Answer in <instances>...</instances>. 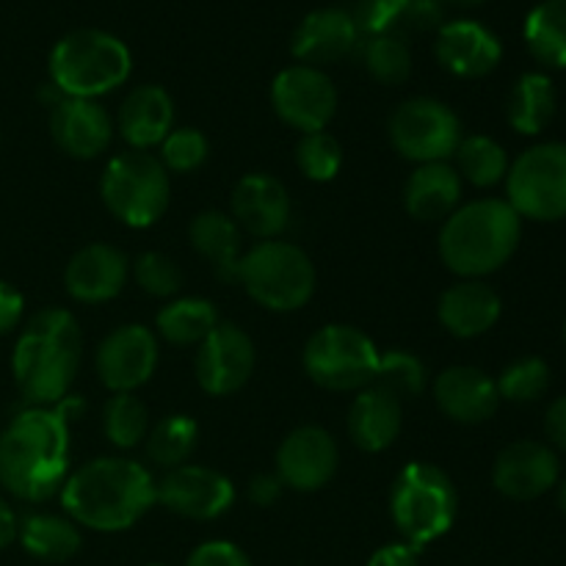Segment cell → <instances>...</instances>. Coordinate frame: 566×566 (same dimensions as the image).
Listing matches in <instances>:
<instances>
[{"label": "cell", "instance_id": "6da1fadb", "mask_svg": "<svg viewBox=\"0 0 566 566\" xmlns=\"http://www.w3.org/2000/svg\"><path fill=\"white\" fill-rule=\"evenodd\" d=\"M70 473V423L61 409L31 407L0 434V484L14 497H53Z\"/></svg>", "mask_w": 566, "mask_h": 566}, {"label": "cell", "instance_id": "7a4b0ae2", "mask_svg": "<svg viewBox=\"0 0 566 566\" xmlns=\"http://www.w3.org/2000/svg\"><path fill=\"white\" fill-rule=\"evenodd\" d=\"M61 503L72 523L116 534L133 528L153 509L155 481L144 464L130 459H94L64 481Z\"/></svg>", "mask_w": 566, "mask_h": 566}, {"label": "cell", "instance_id": "3957f363", "mask_svg": "<svg viewBox=\"0 0 566 566\" xmlns=\"http://www.w3.org/2000/svg\"><path fill=\"white\" fill-rule=\"evenodd\" d=\"M81 352L83 332L75 315L61 307L33 315L11 357L14 381L25 401L33 407L64 401L81 368Z\"/></svg>", "mask_w": 566, "mask_h": 566}, {"label": "cell", "instance_id": "277c9868", "mask_svg": "<svg viewBox=\"0 0 566 566\" xmlns=\"http://www.w3.org/2000/svg\"><path fill=\"white\" fill-rule=\"evenodd\" d=\"M523 219L503 199L462 205L446 219L440 232V258L453 274L479 280L503 269L517 252Z\"/></svg>", "mask_w": 566, "mask_h": 566}, {"label": "cell", "instance_id": "5b68a950", "mask_svg": "<svg viewBox=\"0 0 566 566\" xmlns=\"http://www.w3.org/2000/svg\"><path fill=\"white\" fill-rule=\"evenodd\" d=\"M133 55L122 39L97 28H81L50 53V81L61 97L97 99L130 77Z\"/></svg>", "mask_w": 566, "mask_h": 566}, {"label": "cell", "instance_id": "8992f818", "mask_svg": "<svg viewBox=\"0 0 566 566\" xmlns=\"http://www.w3.org/2000/svg\"><path fill=\"white\" fill-rule=\"evenodd\" d=\"M390 514L403 542L420 551L446 536L457 523V486L446 470L434 464H407L392 484Z\"/></svg>", "mask_w": 566, "mask_h": 566}, {"label": "cell", "instance_id": "52a82bcc", "mask_svg": "<svg viewBox=\"0 0 566 566\" xmlns=\"http://www.w3.org/2000/svg\"><path fill=\"white\" fill-rule=\"evenodd\" d=\"M103 202L122 224L142 227L155 224L171 202L169 171L158 158L144 149L119 153L108 160L99 182Z\"/></svg>", "mask_w": 566, "mask_h": 566}, {"label": "cell", "instance_id": "ba28073f", "mask_svg": "<svg viewBox=\"0 0 566 566\" xmlns=\"http://www.w3.org/2000/svg\"><path fill=\"white\" fill-rule=\"evenodd\" d=\"M238 280L249 296L271 313H293L304 307L315 291L313 263L287 241H263L243 254Z\"/></svg>", "mask_w": 566, "mask_h": 566}, {"label": "cell", "instance_id": "9c48e42d", "mask_svg": "<svg viewBox=\"0 0 566 566\" xmlns=\"http://www.w3.org/2000/svg\"><path fill=\"white\" fill-rule=\"evenodd\" d=\"M379 357L376 343L363 329L329 324L307 340L304 370L324 390H365L368 385H374Z\"/></svg>", "mask_w": 566, "mask_h": 566}, {"label": "cell", "instance_id": "30bf717a", "mask_svg": "<svg viewBox=\"0 0 566 566\" xmlns=\"http://www.w3.org/2000/svg\"><path fill=\"white\" fill-rule=\"evenodd\" d=\"M506 191L520 219H566V144L551 142L525 149L509 169Z\"/></svg>", "mask_w": 566, "mask_h": 566}, {"label": "cell", "instance_id": "8fae6325", "mask_svg": "<svg viewBox=\"0 0 566 566\" xmlns=\"http://www.w3.org/2000/svg\"><path fill=\"white\" fill-rule=\"evenodd\" d=\"M392 147L415 164H446L462 144V122L446 103L415 97L398 105L390 119Z\"/></svg>", "mask_w": 566, "mask_h": 566}, {"label": "cell", "instance_id": "7c38bea8", "mask_svg": "<svg viewBox=\"0 0 566 566\" xmlns=\"http://www.w3.org/2000/svg\"><path fill=\"white\" fill-rule=\"evenodd\" d=\"M271 105L285 125L302 133L326 130L337 111V88L315 66H287L271 83Z\"/></svg>", "mask_w": 566, "mask_h": 566}, {"label": "cell", "instance_id": "4fadbf2b", "mask_svg": "<svg viewBox=\"0 0 566 566\" xmlns=\"http://www.w3.org/2000/svg\"><path fill=\"white\" fill-rule=\"evenodd\" d=\"M235 501V486L224 473L210 468L182 464L169 470L160 484H155V503L186 520H216L230 512Z\"/></svg>", "mask_w": 566, "mask_h": 566}, {"label": "cell", "instance_id": "5bb4252c", "mask_svg": "<svg viewBox=\"0 0 566 566\" xmlns=\"http://www.w3.org/2000/svg\"><path fill=\"white\" fill-rule=\"evenodd\" d=\"M197 381L210 396H232L249 381L254 370V343L241 326L219 324L199 343Z\"/></svg>", "mask_w": 566, "mask_h": 566}, {"label": "cell", "instance_id": "9a60e30c", "mask_svg": "<svg viewBox=\"0 0 566 566\" xmlns=\"http://www.w3.org/2000/svg\"><path fill=\"white\" fill-rule=\"evenodd\" d=\"M158 365V340L142 324H127L111 332L97 348L99 381L111 392H133L147 385Z\"/></svg>", "mask_w": 566, "mask_h": 566}, {"label": "cell", "instance_id": "2e32d148", "mask_svg": "<svg viewBox=\"0 0 566 566\" xmlns=\"http://www.w3.org/2000/svg\"><path fill=\"white\" fill-rule=\"evenodd\" d=\"M340 453L326 429L302 426L291 431L276 451V475L285 486L298 492H315L335 475Z\"/></svg>", "mask_w": 566, "mask_h": 566}, {"label": "cell", "instance_id": "e0dca14e", "mask_svg": "<svg viewBox=\"0 0 566 566\" xmlns=\"http://www.w3.org/2000/svg\"><path fill=\"white\" fill-rule=\"evenodd\" d=\"M558 473V459L551 448L523 440L503 448L492 470V481L495 490L512 501H534L556 486Z\"/></svg>", "mask_w": 566, "mask_h": 566}, {"label": "cell", "instance_id": "ac0fdd59", "mask_svg": "<svg viewBox=\"0 0 566 566\" xmlns=\"http://www.w3.org/2000/svg\"><path fill=\"white\" fill-rule=\"evenodd\" d=\"M53 142L77 160H92L111 144L114 122L97 99L61 97L50 114Z\"/></svg>", "mask_w": 566, "mask_h": 566}, {"label": "cell", "instance_id": "d6986e66", "mask_svg": "<svg viewBox=\"0 0 566 566\" xmlns=\"http://www.w3.org/2000/svg\"><path fill=\"white\" fill-rule=\"evenodd\" d=\"M437 59L457 77H484L501 64L503 44L475 20L446 22L437 33Z\"/></svg>", "mask_w": 566, "mask_h": 566}, {"label": "cell", "instance_id": "ffe728a7", "mask_svg": "<svg viewBox=\"0 0 566 566\" xmlns=\"http://www.w3.org/2000/svg\"><path fill=\"white\" fill-rule=\"evenodd\" d=\"M434 398L448 418L468 426L484 423L501 407L495 379L473 365H453L442 370L434 381Z\"/></svg>", "mask_w": 566, "mask_h": 566}, {"label": "cell", "instance_id": "44dd1931", "mask_svg": "<svg viewBox=\"0 0 566 566\" xmlns=\"http://www.w3.org/2000/svg\"><path fill=\"white\" fill-rule=\"evenodd\" d=\"M127 282V258L108 243H92L72 254L64 285L75 302L99 304L119 296Z\"/></svg>", "mask_w": 566, "mask_h": 566}, {"label": "cell", "instance_id": "7402d4cb", "mask_svg": "<svg viewBox=\"0 0 566 566\" xmlns=\"http://www.w3.org/2000/svg\"><path fill=\"white\" fill-rule=\"evenodd\" d=\"M359 42L354 14L343 9H318L302 20L293 33L291 50L304 66H324L343 61Z\"/></svg>", "mask_w": 566, "mask_h": 566}, {"label": "cell", "instance_id": "603a6c76", "mask_svg": "<svg viewBox=\"0 0 566 566\" xmlns=\"http://www.w3.org/2000/svg\"><path fill=\"white\" fill-rule=\"evenodd\" d=\"M232 219L258 238H276L291 221L287 188L271 175H247L232 191Z\"/></svg>", "mask_w": 566, "mask_h": 566}, {"label": "cell", "instance_id": "cb8c5ba5", "mask_svg": "<svg viewBox=\"0 0 566 566\" xmlns=\"http://www.w3.org/2000/svg\"><path fill=\"white\" fill-rule=\"evenodd\" d=\"M119 136L130 144V149L147 153L155 144H164V138L175 125V103L164 86H136L125 97L119 108Z\"/></svg>", "mask_w": 566, "mask_h": 566}, {"label": "cell", "instance_id": "d4e9b609", "mask_svg": "<svg viewBox=\"0 0 566 566\" xmlns=\"http://www.w3.org/2000/svg\"><path fill=\"white\" fill-rule=\"evenodd\" d=\"M401 401L376 385L359 390L352 409H348V437H352L354 446L368 453H379L390 448L401 434Z\"/></svg>", "mask_w": 566, "mask_h": 566}, {"label": "cell", "instance_id": "484cf974", "mask_svg": "<svg viewBox=\"0 0 566 566\" xmlns=\"http://www.w3.org/2000/svg\"><path fill=\"white\" fill-rule=\"evenodd\" d=\"M501 296L479 280H464L448 287L440 298V324L453 337H479L501 318Z\"/></svg>", "mask_w": 566, "mask_h": 566}, {"label": "cell", "instance_id": "4316f807", "mask_svg": "<svg viewBox=\"0 0 566 566\" xmlns=\"http://www.w3.org/2000/svg\"><path fill=\"white\" fill-rule=\"evenodd\" d=\"M462 202V177L448 164H423L403 188V205L418 221H446Z\"/></svg>", "mask_w": 566, "mask_h": 566}, {"label": "cell", "instance_id": "83f0119b", "mask_svg": "<svg viewBox=\"0 0 566 566\" xmlns=\"http://www.w3.org/2000/svg\"><path fill=\"white\" fill-rule=\"evenodd\" d=\"M191 247L208 260L221 280H238V265H241V230L235 219L221 210H205L191 221Z\"/></svg>", "mask_w": 566, "mask_h": 566}, {"label": "cell", "instance_id": "f1b7e54d", "mask_svg": "<svg viewBox=\"0 0 566 566\" xmlns=\"http://www.w3.org/2000/svg\"><path fill=\"white\" fill-rule=\"evenodd\" d=\"M359 31H368L370 36L379 33H396L401 31H423L440 22V9L431 0H363L354 14Z\"/></svg>", "mask_w": 566, "mask_h": 566}, {"label": "cell", "instance_id": "f546056e", "mask_svg": "<svg viewBox=\"0 0 566 566\" xmlns=\"http://www.w3.org/2000/svg\"><path fill=\"white\" fill-rule=\"evenodd\" d=\"M506 116L509 125L525 136L545 130L556 116V88L551 77L542 72H525L509 94Z\"/></svg>", "mask_w": 566, "mask_h": 566}, {"label": "cell", "instance_id": "4dcf8cb0", "mask_svg": "<svg viewBox=\"0 0 566 566\" xmlns=\"http://www.w3.org/2000/svg\"><path fill=\"white\" fill-rule=\"evenodd\" d=\"M20 542L39 562L61 564L77 556L83 536L77 531V523H72V520L55 517V514H31L20 525Z\"/></svg>", "mask_w": 566, "mask_h": 566}, {"label": "cell", "instance_id": "1f68e13d", "mask_svg": "<svg viewBox=\"0 0 566 566\" xmlns=\"http://www.w3.org/2000/svg\"><path fill=\"white\" fill-rule=\"evenodd\" d=\"M525 44L536 61L566 70V0H542L525 17Z\"/></svg>", "mask_w": 566, "mask_h": 566}, {"label": "cell", "instance_id": "d6a6232c", "mask_svg": "<svg viewBox=\"0 0 566 566\" xmlns=\"http://www.w3.org/2000/svg\"><path fill=\"white\" fill-rule=\"evenodd\" d=\"M155 326L175 346H199L219 326V313L208 298H177L160 310Z\"/></svg>", "mask_w": 566, "mask_h": 566}, {"label": "cell", "instance_id": "836d02e7", "mask_svg": "<svg viewBox=\"0 0 566 566\" xmlns=\"http://www.w3.org/2000/svg\"><path fill=\"white\" fill-rule=\"evenodd\" d=\"M199 440V426L197 420L188 415H169L155 429L149 431L147 453L158 468L175 470L188 462Z\"/></svg>", "mask_w": 566, "mask_h": 566}, {"label": "cell", "instance_id": "e575fe53", "mask_svg": "<svg viewBox=\"0 0 566 566\" xmlns=\"http://www.w3.org/2000/svg\"><path fill=\"white\" fill-rule=\"evenodd\" d=\"M457 160L459 177H468L479 188L497 186L509 175L506 149L490 136L462 138V144L457 149Z\"/></svg>", "mask_w": 566, "mask_h": 566}, {"label": "cell", "instance_id": "d590c367", "mask_svg": "<svg viewBox=\"0 0 566 566\" xmlns=\"http://www.w3.org/2000/svg\"><path fill=\"white\" fill-rule=\"evenodd\" d=\"M103 429L116 448H136L149 434L147 407L133 392H114L105 401Z\"/></svg>", "mask_w": 566, "mask_h": 566}, {"label": "cell", "instance_id": "8d00e7d4", "mask_svg": "<svg viewBox=\"0 0 566 566\" xmlns=\"http://www.w3.org/2000/svg\"><path fill=\"white\" fill-rule=\"evenodd\" d=\"M374 385L396 396L398 401L418 398L426 390V385H429V370H426L423 359L396 348V352H387L385 357H379Z\"/></svg>", "mask_w": 566, "mask_h": 566}, {"label": "cell", "instance_id": "74e56055", "mask_svg": "<svg viewBox=\"0 0 566 566\" xmlns=\"http://www.w3.org/2000/svg\"><path fill=\"white\" fill-rule=\"evenodd\" d=\"M365 70L385 86H398L412 75V53L403 36L379 33L365 44Z\"/></svg>", "mask_w": 566, "mask_h": 566}, {"label": "cell", "instance_id": "f35d334b", "mask_svg": "<svg viewBox=\"0 0 566 566\" xmlns=\"http://www.w3.org/2000/svg\"><path fill=\"white\" fill-rule=\"evenodd\" d=\"M495 385L501 398H506V401L531 403L545 396L547 387H551V368L539 357L517 359V363L503 370Z\"/></svg>", "mask_w": 566, "mask_h": 566}, {"label": "cell", "instance_id": "ab89813d", "mask_svg": "<svg viewBox=\"0 0 566 566\" xmlns=\"http://www.w3.org/2000/svg\"><path fill=\"white\" fill-rule=\"evenodd\" d=\"M296 164L310 180L329 182L343 169V147L326 130L304 133L296 147Z\"/></svg>", "mask_w": 566, "mask_h": 566}, {"label": "cell", "instance_id": "60d3db41", "mask_svg": "<svg viewBox=\"0 0 566 566\" xmlns=\"http://www.w3.org/2000/svg\"><path fill=\"white\" fill-rule=\"evenodd\" d=\"M208 153L210 144L202 130H197V127H180V130H171L164 138L158 160L164 164L166 171L186 175V171L199 169L208 160Z\"/></svg>", "mask_w": 566, "mask_h": 566}, {"label": "cell", "instance_id": "b9f144b4", "mask_svg": "<svg viewBox=\"0 0 566 566\" xmlns=\"http://www.w3.org/2000/svg\"><path fill=\"white\" fill-rule=\"evenodd\" d=\"M133 274H136L138 287H142L144 293H149V296L169 298L182 287L180 265L160 252L142 254V258L136 260V269H133Z\"/></svg>", "mask_w": 566, "mask_h": 566}, {"label": "cell", "instance_id": "7bdbcfd3", "mask_svg": "<svg viewBox=\"0 0 566 566\" xmlns=\"http://www.w3.org/2000/svg\"><path fill=\"white\" fill-rule=\"evenodd\" d=\"M186 566H252L247 553L232 542H205L188 556Z\"/></svg>", "mask_w": 566, "mask_h": 566}, {"label": "cell", "instance_id": "ee69618b", "mask_svg": "<svg viewBox=\"0 0 566 566\" xmlns=\"http://www.w3.org/2000/svg\"><path fill=\"white\" fill-rule=\"evenodd\" d=\"M22 307H25L22 293L14 291L9 282H0V335H6V332L20 324Z\"/></svg>", "mask_w": 566, "mask_h": 566}, {"label": "cell", "instance_id": "f6af8a7d", "mask_svg": "<svg viewBox=\"0 0 566 566\" xmlns=\"http://www.w3.org/2000/svg\"><path fill=\"white\" fill-rule=\"evenodd\" d=\"M420 551H415L407 542H398V545H385L381 551H376L370 556L368 566H420L418 558Z\"/></svg>", "mask_w": 566, "mask_h": 566}, {"label": "cell", "instance_id": "bcb514c9", "mask_svg": "<svg viewBox=\"0 0 566 566\" xmlns=\"http://www.w3.org/2000/svg\"><path fill=\"white\" fill-rule=\"evenodd\" d=\"M282 481L280 475H254L252 484H249V501L254 506H274L282 495Z\"/></svg>", "mask_w": 566, "mask_h": 566}, {"label": "cell", "instance_id": "7dc6e473", "mask_svg": "<svg viewBox=\"0 0 566 566\" xmlns=\"http://www.w3.org/2000/svg\"><path fill=\"white\" fill-rule=\"evenodd\" d=\"M545 431L551 437V442L556 448L566 451V396L556 398L547 409V418H545Z\"/></svg>", "mask_w": 566, "mask_h": 566}, {"label": "cell", "instance_id": "c3c4849f", "mask_svg": "<svg viewBox=\"0 0 566 566\" xmlns=\"http://www.w3.org/2000/svg\"><path fill=\"white\" fill-rule=\"evenodd\" d=\"M14 536H17V517L9 509V503L0 497V551H3L6 545H11Z\"/></svg>", "mask_w": 566, "mask_h": 566}, {"label": "cell", "instance_id": "681fc988", "mask_svg": "<svg viewBox=\"0 0 566 566\" xmlns=\"http://www.w3.org/2000/svg\"><path fill=\"white\" fill-rule=\"evenodd\" d=\"M442 3H451V6H479L484 0H442Z\"/></svg>", "mask_w": 566, "mask_h": 566}, {"label": "cell", "instance_id": "f907efd6", "mask_svg": "<svg viewBox=\"0 0 566 566\" xmlns=\"http://www.w3.org/2000/svg\"><path fill=\"white\" fill-rule=\"evenodd\" d=\"M558 506H562V512L566 514V481L562 484V490H558Z\"/></svg>", "mask_w": 566, "mask_h": 566}, {"label": "cell", "instance_id": "816d5d0a", "mask_svg": "<svg viewBox=\"0 0 566 566\" xmlns=\"http://www.w3.org/2000/svg\"><path fill=\"white\" fill-rule=\"evenodd\" d=\"M564 340H566V326H564Z\"/></svg>", "mask_w": 566, "mask_h": 566}, {"label": "cell", "instance_id": "f5cc1de1", "mask_svg": "<svg viewBox=\"0 0 566 566\" xmlns=\"http://www.w3.org/2000/svg\"><path fill=\"white\" fill-rule=\"evenodd\" d=\"M153 566H164V564H153Z\"/></svg>", "mask_w": 566, "mask_h": 566}]
</instances>
